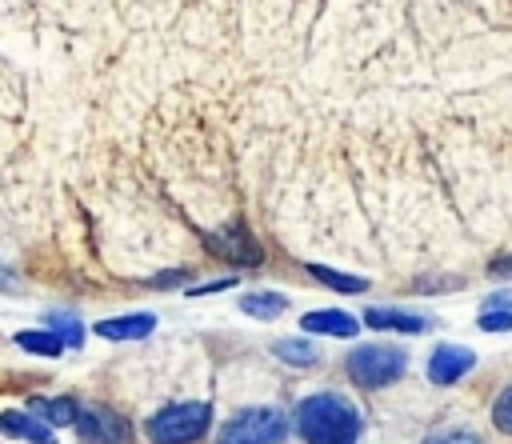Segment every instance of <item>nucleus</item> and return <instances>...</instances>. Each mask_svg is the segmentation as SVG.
<instances>
[{
	"mask_svg": "<svg viewBox=\"0 0 512 444\" xmlns=\"http://www.w3.org/2000/svg\"><path fill=\"white\" fill-rule=\"evenodd\" d=\"M492 424H496L500 432H508V436H512V384L496 396V404H492Z\"/></svg>",
	"mask_w": 512,
	"mask_h": 444,
	"instance_id": "nucleus-18",
	"label": "nucleus"
},
{
	"mask_svg": "<svg viewBox=\"0 0 512 444\" xmlns=\"http://www.w3.org/2000/svg\"><path fill=\"white\" fill-rule=\"evenodd\" d=\"M308 276H316L324 288H336V292H364L368 280L364 276H352V272H336L328 264H308Z\"/></svg>",
	"mask_w": 512,
	"mask_h": 444,
	"instance_id": "nucleus-16",
	"label": "nucleus"
},
{
	"mask_svg": "<svg viewBox=\"0 0 512 444\" xmlns=\"http://www.w3.org/2000/svg\"><path fill=\"white\" fill-rule=\"evenodd\" d=\"M152 328H156L152 312H128V316L96 320V336H104V340H144Z\"/></svg>",
	"mask_w": 512,
	"mask_h": 444,
	"instance_id": "nucleus-10",
	"label": "nucleus"
},
{
	"mask_svg": "<svg viewBox=\"0 0 512 444\" xmlns=\"http://www.w3.org/2000/svg\"><path fill=\"white\" fill-rule=\"evenodd\" d=\"M0 432L12 440H28V444H56V436L44 420H36L32 412H16V408L0 412Z\"/></svg>",
	"mask_w": 512,
	"mask_h": 444,
	"instance_id": "nucleus-9",
	"label": "nucleus"
},
{
	"mask_svg": "<svg viewBox=\"0 0 512 444\" xmlns=\"http://www.w3.org/2000/svg\"><path fill=\"white\" fill-rule=\"evenodd\" d=\"M304 332H324V336H356V316H348L344 308H320V312H304L300 316Z\"/></svg>",
	"mask_w": 512,
	"mask_h": 444,
	"instance_id": "nucleus-11",
	"label": "nucleus"
},
{
	"mask_svg": "<svg viewBox=\"0 0 512 444\" xmlns=\"http://www.w3.org/2000/svg\"><path fill=\"white\" fill-rule=\"evenodd\" d=\"M480 328L484 332H508L512 328V312H480Z\"/></svg>",
	"mask_w": 512,
	"mask_h": 444,
	"instance_id": "nucleus-20",
	"label": "nucleus"
},
{
	"mask_svg": "<svg viewBox=\"0 0 512 444\" xmlns=\"http://www.w3.org/2000/svg\"><path fill=\"white\" fill-rule=\"evenodd\" d=\"M44 328L48 332H56L60 340H64V348H80L84 344V324H80V316H72V312H44Z\"/></svg>",
	"mask_w": 512,
	"mask_h": 444,
	"instance_id": "nucleus-15",
	"label": "nucleus"
},
{
	"mask_svg": "<svg viewBox=\"0 0 512 444\" xmlns=\"http://www.w3.org/2000/svg\"><path fill=\"white\" fill-rule=\"evenodd\" d=\"M236 284V276H224V280H212V284H192L188 292L192 296H204V292H220V288H232Z\"/></svg>",
	"mask_w": 512,
	"mask_h": 444,
	"instance_id": "nucleus-21",
	"label": "nucleus"
},
{
	"mask_svg": "<svg viewBox=\"0 0 512 444\" xmlns=\"http://www.w3.org/2000/svg\"><path fill=\"white\" fill-rule=\"evenodd\" d=\"M296 428L304 444H356L360 412L340 392H312L296 404Z\"/></svg>",
	"mask_w": 512,
	"mask_h": 444,
	"instance_id": "nucleus-1",
	"label": "nucleus"
},
{
	"mask_svg": "<svg viewBox=\"0 0 512 444\" xmlns=\"http://www.w3.org/2000/svg\"><path fill=\"white\" fill-rule=\"evenodd\" d=\"M208 248H212L216 256H224V260L240 264V268H252V264H260V260H264V252H260L256 236H252L240 220H232V224H224L220 232H212V236H208Z\"/></svg>",
	"mask_w": 512,
	"mask_h": 444,
	"instance_id": "nucleus-6",
	"label": "nucleus"
},
{
	"mask_svg": "<svg viewBox=\"0 0 512 444\" xmlns=\"http://www.w3.org/2000/svg\"><path fill=\"white\" fill-rule=\"evenodd\" d=\"M208 424H212V404L184 400V404H164L148 420V436L152 444H192L208 432Z\"/></svg>",
	"mask_w": 512,
	"mask_h": 444,
	"instance_id": "nucleus-2",
	"label": "nucleus"
},
{
	"mask_svg": "<svg viewBox=\"0 0 512 444\" xmlns=\"http://www.w3.org/2000/svg\"><path fill=\"white\" fill-rule=\"evenodd\" d=\"M364 324L376 328V332H428V328H432L428 316H416V312H408V308H388V304L364 308Z\"/></svg>",
	"mask_w": 512,
	"mask_h": 444,
	"instance_id": "nucleus-8",
	"label": "nucleus"
},
{
	"mask_svg": "<svg viewBox=\"0 0 512 444\" xmlns=\"http://www.w3.org/2000/svg\"><path fill=\"white\" fill-rule=\"evenodd\" d=\"M344 368L360 388H384V384L400 380V372L408 368V356L396 344H360L348 352Z\"/></svg>",
	"mask_w": 512,
	"mask_h": 444,
	"instance_id": "nucleus-4",
	"label": "nucleus"
},
{
	"mask_svg": "<svg viewBox=\"0 0 512 444\" xmlns=\"http://www.w3.org/2000/svg\"><path fill=\"white\" fill-rule=\"evenodd\" d=\"M180 276H188V272H184V268H176V272H160V276L148 280V284H152V288H172V284H180Z\"/></svg>",
	"mask_w": 512,
	"mask_h": 444,
	"instance_id": "nucleus-22",
	"label": "nucleus"
},
{
	"mask_svg": "<svg viewBox=\"0 0 512 444\" xmlns=\"http://www.w3.org/2000/svg\"><path fill=\"white\" fill-rule=\"evenodd\" d=\"M32 408V416L36 420H44L48 428L52 424H76V416H80V404L72 400V396H36V400H28Z\"/></svg>",
	"mask_w": 512,
	"mask_h": 444,
	"instance_id": "nucleus-12",
	"label": "nucleus"
},
{
	"mask_svg": "<svg viewBox=\"0 0 512 444\" xmlns=\"http://www.w3.org/2000/svg\"><path fill=\"white\" fill-rule=\"evenodd\" d=\"M288 420L276 408H240L220 424L216 444H284Z\"/></svg>",
	"mask_w": 512,
	"mask_h": 444,
	"instance_id": "nucleus-3",
	"label": "nucleus"
},
{
	"mask_svg": "<svg viewBox=\"0 0 512 444\" xmlns=\"http://www.w3.org/2000/svg\"><path fill=\"white\" fill-rule=\"evenodd\" d=\"M272 352L284 360V364H312L320 352H316V344H308V340H292V336H280L276 344H272Z\"/></svg>",
	"mask_w": 512,
	"mask_h": 444,
	"instance_id": "nucleus-17",
	"label": "nucleus"
},
{
	"mask_svg": "<svg viewBox=\"0 0 512 444\" xmlns=\"http://www.w3.org/2000/svg\"><path fill=\"white\" fill-rule=\"evenodd\" d=\"M80 432L84 444H128L132 440V428L120 412L104 408V404H80V416L72 424Z\"/></svg>",
	"mask_w": 512,
	"mask_h": 444,
	"instance_id": "nucleus-5",
	"label": "nucleus"
},
{
	"mask_svg": "<svg viewBox=\"0 0 512 444\" xmlns=\"http://www.w3.org/2000/svg\"><path fill=\"white\" fill-rule=\"evenodd\" d=\"M12 340H16L24 352H32V356H48V360L64 352V340H60L56 332H48V328H20Z\"/></svg>",
	"mask_w": 512,
	"mask_h": 444,
	"instance_id": "nucleus-14",
	"label": "nucleus"
},
{
	"mask_svg": "<svg viewBox=\"0 0 512 444\" xmlns=\"http://www.w3.org/2000/svg\"><path fill=\"white\" fill-rule=\"evenodd\" d=\"M472 368H476V352L460 348V344H436L428 356V380L432 384H456Z\"/></svg>",
	"mask_w": 512,
	"mask_h": 444,
	"instance_id": "nucleus-7",
	"label": "nucleus"
},
{
	"mask_svg": "<svg viewBox=\"0 0 512 444\" xmlns=\"http://www.w3.org/2000/svg\"><path fill=\"white\" fill-rule=\"evenodd\" d=\"M424 444H480V436L468 432V428H456V432H436V436L424 440Z\"/></svg>",
	"mask_w": 512,
	"mask_h": 444,
	"instance_id": "nucleus-19",
	"label": "nucleus"
},
{
	"mask_svg": "<svg viewBox=\"0 0 512 444\" xmlns=\"http://www.w3.org/2000/svg\"><path fill=\"white\" fill-rule=\"evenodd\" d=\"M284 308H288V296H280V292H244L240 296V312L252 320H276Z\"/></svg>",
	"mask_w": 512,
	"mask_h": 444,
	"instance_id": "nucleus-13",
	"label": "nucleus"
}]
</instances>
